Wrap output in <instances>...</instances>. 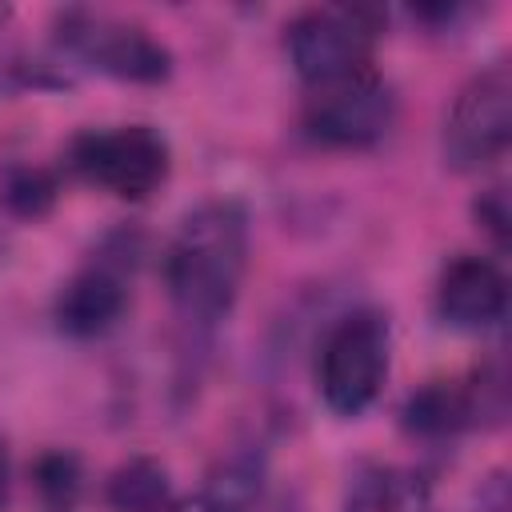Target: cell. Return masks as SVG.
I'll use <instances>...</instances> for the list:
<instances>
[{
  "instance_id": "1",
  "label": "cell",
  "mask_w": 512,
  "mask_h": 512,
  "mask_svg": "<svg viewBox=\"0 0 512 512\" xmlns=\"http://www.w3.org/2000/svg\"><path fill=\"white\" fill-rule=\"evenodd\" d=\"M248 268V216L232 200H208L192 208L164 256V280L172 304L196 320H220L240 292Z\"/></svg>"
},
{
  "instance_id": "2",
  "label": "cell",
  "mask_w": 512,
  "mask_h": 512,
  "mask_svg": "<svg viewBox=\"0 0 512 512\" xmlns=\"http://www.w3.org/2000/svg\"><path fill=\"white\" fill-rule=\"evenodd\" d=\"M388 320L380 312L344 316L320 348V396L340 416H360L384 388L388 376Z\"/></svg>"
},
{
  "instance_id": "3",
  "label": "cell",
  "mask_w": 512,
  "mask_h": 512,
  "mask_svg": "<svg viewBox=\"0 0 512 512\" xmlns=\"http://www.w3.org/2000/svg\"><path fill=\"white\" fill-rule=\"evenodd\" d=\"M380 8H308L288 24V56L308 88L372 68Z\"/></svg>"
},
{
  "instance_id": "4",
  "label": "cell",
  "mask_w": 512,
  "mask_h": 512,
  "mask_svg": "<svg viewBox=\"0 0 512 512\" xmlns=\"http://www.w3.org/2000/svg\"><path fill=\"white\" fill-rule=\"evenodd\" d=\"M508 140H512V72L504 64H492L456 92L444 116L440 152L448 168L480 172L504 156Z\"/></svg>"
},
{
  "instance_id": "5",
  "label": "cell",
  "mask_w": 512,
  "mask_h": 512,
  "mask_svg": "<svg viewBox=\"0 0 512 512\" xmlns=\"http://www.w3.org/2000/svg\"><path fill=\"white\" fill-rule=\"evenodd\" d=\"M72 168L120 196V200H144L168 180V140L148 124H124L108 132H84L72 140Z\"/></svg>"
},
{
  "instance_id": "6",
  "label": "cell",
  "mask_w": 512,
  "mask_h": 512,
  "mask_svg": "<svg viewBox=\"0 0 512 512\" xmlns=\"http://www.w3.org/2000/svg\"><path fill=\"white\" fill-rule=\"evenodd\" d=\"M396 120V96L376 68L308 88L304 128L328 148H372Z\"/></svg>"
},
{
  "instance_id": "7",
  "label": "cell",
  "mask_w": 512,
  "mask_h": 512,
  "mask_svg": "<svg viewBox=\"0 0 512 512\" xmlns=\"http://www.w3.org/2000/svg\"><path fill=\"white\" fill-rule=\"evenodd\" d=\"M60 44L76 60L132 84H160L172 72V56L160 40H152L140 24H124L100 12H64Z\"/></svg>"
},
{
  "instance_id": "8",
  "label": "cell",
  "mask_w": 512,
  "mask_h": 512,
  "mask_svg": "<svg viewBox=\"0 0 512 512\" xmlns=\"http://www.w3.org/2000/svg\"><path fill=\"white\" fill-rule=\"evenodd\" d=\"M128 308V288H124V264L116 260H96L80 268L56 296V328L76 340H92L108 332Z\"/></svg>"
},
{
  "instance_id": "9",
  "label": "cell",
  "mask_w": 512,
  "mask_h": 512,
  "mask_svg": "<svg viewBox=\"0 0 512 512\" xmlns=\"http://www.w3.org/2000/svg\"><path fill=\"white\" fill-rule=\"evenodd\" d=\"M436 304H440V316L452 328L480 332V328H492L504 316V308H508V280L484 256H456L440 272Z\"/></svg>"
},
{
  "instance_id": "10",
  "label": "cell",
  "mask_w": 512,
  "mask_h": 512,
  "mask_svg": "<svg viewBox=\"0 0 512 512\" xmlns=\"http://www.w3.org/2000/svg\"><path fill=\"white\" fill-rule=\"evenodd\" d=\"M404 428L420 440H444V436H456L460 428L472 424L476 416V392L472 388H460V384H448V380H432L424 384L420 392H412L404 400Z\"/></svg>"
},
{
  "instance_id": "11",
  "label": "cell",
  "mask_w": 512,
  "mask_h": 512,
  "mask_svg": "<svg viewBox=\"0 0 512 512\" xmlns=\"http://www.w3.org/2000/svg\"><path fill=\"white\" fill-rule=\"evenodd\" d=\"M260 496V464L252 456L224 460L196 496L172 500L168 512H248Z\"/></svg>"
},
{
  "instance_id": "12",
  "label": "cell",
  "mask_w": 512,
  "mask_h": 512,
  "mask_svg": "<svg viewBox=\"0 0 512 512\" xmlns=\"http://www.w3.org/2000/svg\"><path fill=\"white\" fill-rule=\"evenodd\" d=\"M344 512H432V496L412 468H376L356 480Z\"/></svg>"
},
{
  "instance_id": "13",
  "label": "cell",
  "mask_w": 512,
  "mask_h": 512,
  "mask_svg": "<svg viewBox=\"0 0 512 512\" xmlns=\"http://www.w3.org/2000/svg\"><path fill=\"white\" fill-rule=\"evenodd\" d=\"M108 504H112V512H168L172 484H168L164 464H156L148 456L120 464L108 476Z\"/></svg>"
},
{
  "instance_id": "14",
  "label": "cell",
  "mask_w": 512,
  "mask_h": 512,
  "mask_svg": "<svg viewBox=\"0 0 512 512\" xmlns=\"http://www.w3.org/2000/svg\"><path fill=\"white\" fill-rule=\"evenodd\" d=\"M56 176L36 164H12L0 176V204L20 220H40L56 204Z\"/></svg>"
},
{
  "instance_id": "15",
  "label": "cell",
  "mask_w": 512,
  "mask_h": 512,
  "mask_svg": "<svg viewBox=\"0 0 512 512\" xmlns=\"http://www.w3.org/2000/svg\"><path fill=\"white\" fill-rule=\"evenodd\" d=\"M36 492L52 512H72L80 500V460L72 452H44L36 460Z\"/></svg>"
},
{
  "instance_id": "16",
  "label": "cell",
  "mask_w": 512,
  "mask_h": 512,
  "mask_svg": "<svg viewBox=\"0 0 512 512\" xmlns=\"http://www.w3.org/2000/svg\"><path fill=\"white\" fill-rule=\"evenodd\" d=\"M472 212H476V220H480V228L504 248L508 244V232H512V208H508V192L504 188H488V192H480V200L472 204Z\"/></svg>"
},
{
  "instance_id": "17",
  "label": "cell",
  "mask_w": 512,
  "mask_h": 512,
  "mask_svg": "<svg viewBox=\"0 0 512 512\" xmlns=\"http://www.w3.org/2000/svg\"><path fill=\"white\" fill-rule=\"evenodd\" d=\"M8 488H12V464H8V448H4V440H0V508H4V500H8Z\"/></svg>"
},
{
  "instance_id": "18",
  "label": "cell",
  "mask_w": 512,
  "mask_h": 512,
  "mask_svg": "<svg viewBox=\"0 0 512 512\" xmlns=\"http://www.w3.org/2000/svg\"><path fill=\"white\" fill-rule=\"evenodd\" d=\"M4 16H8V8H0V20H4Z\"/></svg>"
}]
</instances>
